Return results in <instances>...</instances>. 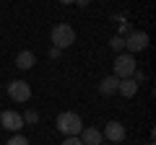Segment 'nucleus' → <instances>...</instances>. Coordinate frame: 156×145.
<instances>
[{
    "label": "nucleus",
    "mask_w": 156,
    "mask_h": 145,
    "mask_svg": "<svg viewBox=\"0 0 156 145\" xmlns=\"http://www.w3.org/2000/svg\"><path fill=\"white\" fill-rule=\"evenodd\" d=\"M57 130L62 135H78L83 130V122H81V117L76 112H62V114H57Z\"/></svg>",
    "instance_id": "1"
},
{
    "label": "nucleus",
    "mask_w": 156,
    "mask_h": 145,
    "mask_svg": "<svg viewBox=\"0 0 156 145\" xmlns=\"http://www.w3.org/2000/svg\"><path fill=\"white\" fill-rule=\"evenodd\" d=\"M73 42H76V31H73L70 23H57V26L52 29V44H55L57 49H65Z\"/></svg>",
    "instance_id": "2"
},
{
    "label": "nucleus",
    "mask_w": 156,
    "mask_h": 145,
    "mask_svg": "<svg viewBox=\"0 0 156 145\" xmlns=\"http://www.w3.org/2000/svg\"><path fill=\"white\" fill-rule=\"evenodd\" d=\"M133 72H135V60L133 55H120L115 57V75L117 78H133Z\"/></svg>",
    "instance_id": "3"
},
{
    "label": "nucleus",
    "mask_w": 156,
    "mask_h": 145,
    "mask_svg": "<svg viewBox=\"0 0 156 145\" xmlns=\"http://www.w3.org/2000/svg\"><path fill=\"white\" fill-rule=\"evenodd\" d=\"M8 96L16 104H23V101L31 99V88H29L26 80H13V83H8Z\"/></svg>",
    "instance_id": "4"
},
{
    "label": "nucleus",
    "mask_w": 156,
    "mask_h": 145,
    "mask_svg": "<svg viewBox=\"0 0 156 145\" xmlns=\"http://www.w3.org/2000/svg\"><path fill=\"white\" fill-rule=\"evenodd\" d=\"M146 47H148V34L146 31H130L128 36H125V49H130V52H143Z\"/></svg>",
    "instance_id": "5"
},
{
    "label": "nucleus",
    "mask_w": 156,
    "mask_h": 145,
    "mask_svg": "<svg viewBox=\"0 0 156 145\" xmlns=\"http://www.w3.org/2000/svg\"><path fill=\"white\" fill-rule=\"evenodd\" d=\"M0 124H3L5 130H11V132H18L26 122H23V114L13 112V109H5V112L0 114Z\"/></svg>",
    "instance_id": "6"
},
{
    "label": "nucleus",
    "mask_w": 156,
    "mask_h": 145,
    "mask_svg": "<svg viewBox=\"0 0 156 145\" xmlns=\"http://www.w3.org/2000/svg\"><path fill=\"white\" fill-rule=\"evenodd\" d=\"M101 135H104L107 140H112V143H122L125 135H128V130H125V124H120V122H107V127H104Z\"/></svg>",
    "instance_id": "7"
},
{
    "label": "nucleus",
    "mask_w": 156,
    "mask_h": 145,
    "mask_svg": "<svg viewBox=\"0 0 156 145\" xmlns=\"http://www.w3.org/2000/svg\"><path fill=\"white\" fill-rule=\"evenodd\" d=\"M101 140H104V135L96 127H83L81 130V143L83 145H101Z\"/></svg>",
    "instance_id": "8"
},
{
    "label": "nucleus",
    "mask_w": 156,
    "mask_h": 145,
    "mask_svg": "<svg viewBox=\"0 0 156 145\" xmlns=\"http://www.w3.org/2000/svg\"><path fill=\"white\" fill-rule=\"evenodd\" d=\"M117 93H122L125 99H133V96L138 93V83H135L133 78H120V83H117Z\"/></svg>",
    "instance_id": "9"
},
{
    "label": "nucleus",
    "mask_w": 156,
    "mask_h": 145,
    "mask_svg": "<svg viewBox=\"0 0 156 145\" xmlns=\"http://www.w3.org/2000/svg\"><path fill=\"white\" fill-rule=\"evenodd\" d=\"M34 62H37V57H34V52H29V49H23V52L16 55V67L18 70H31Z\"/></svg>",
    "instance_id": "10"
},
{
    "label": "nucleus",
    "mask_w": 156,
    "mask_h": 145,
    "mask_svg": "<svg viewBox=\"0 0 156 145\" xmlns=\"http://www.w3.org/2000/svg\"><path fill=\"white\" fill-rule=\"evenodd\" d=\"M117 83H120V78H117V75H107L104 80H99V93H101V96L117 93Z\"/></svg>",
    "instance_id": "11"
},
{
    "label": "nucleus",
    "mask_w": 156,
    "mask_h": 145,
    "mask_svg": "<svg viewBox=\"0 0 156 145\" xmlns=\"http://www.w3.org/2000/svg\"><path fill=\"white\" fill-rule=\"evenodd\" d=\"M109 44H112V49H115V52H122V49H125V36H120V34H117V36H112Z\"/></svg>",
    "instance_id": "12"
},
{
    "label": "nucleus",
    "mask_w": 156,
    "mask_h": 145,
    "mask_svg": "<svg viewBox=\"0 0 156 145\" xmlns=\"http://www.w3.org/2000/svg\"><path fill=\"white\" fill-rule=\"evenodd\" d=\"M5 145H29V140L23 137V135H18V132H16V135H13V137L5 143Z\"/></svg>",
    "instance_id": "13"
},
{
    "label": "nucleus",
    "mask_w": 156,
    "mask_h": 145,
    "mask_svg": "<svg viewBox=\"0 0 156 145\" xmlns=\"http://www.w3.org/2000/svg\"><path fill=\"white\" fill-rule=\"evenodd\" d=\"M62 145H83V143H81V137H78V135H68V137L62 140Z\"/></svg>",
    "instance_id": "14"
},
{
    "label": "nucleus",
    "mask_w": 156,
    "mask_h": 145,
    "mask_svg": "<svg viewBox=\"0 0 156 145\" xmlns=\"http://www.w3.org/2000/svg\"><path fill=\"white\" fill-rule=\"evenodd\" d=\"M37 119H39V114H37V112H26V114H23V122H29V124H34Z\"/></svg>",
    "instance_id": "15"
},
{
    "label": "nucleus",
    "mask_w": 156,
    "mask_h": 145,
    "mask_svg": "<svg viewBox=\"0 0 156 145\" xmlns=\"http://www.w3.org/2000/svg\"><path fill=\"white\" fill-rule=\"evenodd\" d=\"M130 31H133V26H130V23H125V21L120 23V36H128Z\"/></svg>",
    "instance_id": "16"
},
{
    "label": "nucleus",
    "mask_w": 156,
    "mask_h": 145,
    "mask_svg": "<svg viewBox=\"0 0 156 145\" xmlns=\"http://www.w3.org/2000/svg\"><path fill=\"white\" fill-rule=\"evenodd\" d=\"M60 52H62V49H57V47H52V49H50V57H60Z\"/></svg>",
    "instance_id": "17"
},
{
    "label": "nucleus",
    "mask_w": 156,
    "mask_h": 145,
    "mask_svg": "<svg viewBox=\"0 0 156 145\" xmlns=\"http://www.w3.org/2000/svg\"><path fill=\"white\" fill-rule=\"evenodd\" d=\"M60 3L62 5H70V3H76V0H60Z\"/></svg>",
    "instance_id": "18"
},
{
    "label": "nucleus",
    "mask_w": 156,
    "mask_h": 145,
    "mask_svg": "<svg viewBox=\"0 0 156 145\" xmlns=\"http://www.w3.org/2000/svg\"><path fill=\"white\" fill-rule=\"evenodd\" d=\"M148 145H154V140H151V143H148Z\"/></svg>",
    "instance_id": "19"
}]
</instances>
